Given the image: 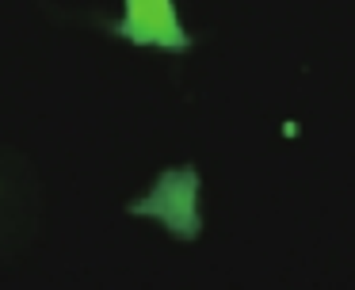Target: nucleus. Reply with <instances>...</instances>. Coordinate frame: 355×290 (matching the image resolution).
I'll list each match as a JSON object with an SVG mask.
<instances>
[{"label":"nucleus","mask_w":355,"mask_h":290,"mask_svg":"<svg viewBox=\"0 0 355 290\" xmlns=\"http://www.w3.org/2000/svg\"><path fill=\"white\" fill-rule=\"evenodd\" d=\"M130 214H153V218H161L172 233L195 237L199 233V214H195V172L191 168L164 172L146 198L130 203Z\"/></svg>","instance_id":"1"},{"label":"nucleus","mask_w":355,"mask_h":290,"mask_svg":"<svg viewBox=\"0 0 355 290\" xmlns=\"http://www.w3.org/2000/svg\"><path fill=\"white\" fill-rule=\"evenodd\" d=\"M115 31L138 46H164V50H187L191 42L180 31L172 0H126V19Z\"/></svg>","instance_id":"2"}]
</instances>
